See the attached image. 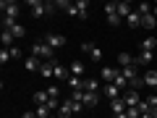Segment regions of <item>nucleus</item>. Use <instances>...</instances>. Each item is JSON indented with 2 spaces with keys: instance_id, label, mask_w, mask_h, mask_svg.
Returning a JSON list of instances; mask_svg holds the SVG:
<instances>
[{
  "instance_id": "obj_1",
  "label": "nucleus",
  "mask_w": 157,
  "mask_h": 118,
  "mask_svg": "<svg viewBox=\"0 0 157 118\" xmlns=\"http://www.w3.org/2000/svg\"><path fill=\"white\" fill-rule=\"evenodd\" d=\"M26 8L32 11V16L42 18L45 13H52V11H55V3H42V0H29V3H26Z\"/></svg>"
},
{
  "instance_id": "obj_2",
  "label": "nucleus",
  "mask_w": 157,
  "mask_h": 118,
  "mask_svg": "<svg viewBox=\"0 0 157 118\" xmlns=\"http://www.w3.org/2000/svg\"><path fill=\"white\" fill-rule=\"evenodd\" d=\"M52 53H55V50L47 47L45 42H34V45H32V55L39 58V61H52Z\"/></svg>"
},
{
  "instance_id": "obj_3",
  "label": "nucleus",
  "mask_w": 157,
  "mask_h": 118,
  "mask_svg": "<svg viewBox=\"0 0 157 118\" xmlns=\"http://www.w3.org/2000/svg\"><path fill=\"white\" fill-rule=\"evenodd\" d=\"M42 42H45L47 47H52V50H60V47L66 45V37H63V34H58V32H50Z\"/></svg>"
},
{
  "instance_id": "obj_4",
  "label": "nucleus",
  "mask_w": 157,
  "mask_h": 118,
  "mask_svg": "<svg viewBox=\"0 0 157 118\" xmlns=\"http://www.w3.org/2000/svg\"><path fill=\"white\" fill-rule=\"evenodd\" d=\"M105 16H107V24H110V26H118V24L123 21V18L118 16V3H107L105 6Z\"/></svg>"
},
{
  "instance_id": "obj_5",
  "label": "nucleus",
  "mask_w": 157,
  "mask_h": 118,
  "mask_svg": "<svg viewBox=\"0 0 157 118\" xmlns=\"http://www.w3.org/2000/svg\"><path fill=\"white\" fill-rule=\"evenodd\" d=\"M3 16H8V18H16L18 21V13H21V8H18V3H13V0H3Z\"/></svg>"
},
{
  "instance_id": "obj_6",
  "label": "nucleus",
  "mask_w": 157,
  "mask_h": 118,
  "mask_svg": "<svg viewBox=\"0 0 157 118\" xmlns=\"http://www.w3.org/2000/svg\"><path fill=\"white\" fill-rule=\"evenodd\" d=\"M118 76H121V68H110V66H105V68L100 71V79L105 81V84H113Z\"/></svg>"
},
{
  "instance_id": "obj_7",
  "label": "nucleus",
  "mask_w": 157,
  "mask_h": 118,
  "mask_svg": "<svg viewBox=\"0 0 157 118\" xmlns=\"http://www.w3.org/2000/svg\"><path fill=\"white\" fill-rule=\"evenodd\" d=\"M81 50H84L92 61H102V50L94 45V42H84V45H81Z\"/></svg>"
},
{
  "instance_id": "obj_8",
  "label": "nucleus",
  "mask_w": 157,
  "mask_h": 118,
  "mask_svg": "<svg viewBox=\"0 0 157 118\" xmlns=\"http://www.w3.org/2000/svg\"><path fill=\"white\" fill-rule=\"evenodd\" d=\"M100 92H102V95H105V97H107L110 102H113V100H121V97H123V92L118 89L115 84H105V87H102Z\"/></svg>"
},
{
  "instance_id": "obj_9",
  "label": "nucleus",
  "mask_w": 157,
  "mask_h": 118,
  "mask_svg": "<svg viewBox=\"0 0 157 118\" xmlns=\"http://www.w3.org/2000/svg\"><path fill=\"white\" fill-rule=\"evenodd\" d=\"M123 102H126V108H139L141 97H139L136 89H128V92H123Z\"/></svg>"
},
{
  "instance_id": "obj_10",
  "label": "nucleus",
  "mask_w": 157,
  "mask_h": 118,
  "mask_svg": "<svg viewBox=\"0 0 157 118\" xmlns=\"http://www.w3.org/2000/svg\"><path fill=\"white\" fill-rule=\"evenodd\" d=\"M39 76H45V79L55 76V61H42V66H39Z\"/></svg>"
},
{
  "instance_id": "obj_11",
  "label": "nucleus",
  "mask_w": 157,
  "mask_h": 118,
  "mask_svg": "<svg viewBox=\"0 0 157 118\" xmlns=\"http://www.w3.org/2000/svg\"><path fill=\"white\" fill-rule=\"evenodd\" d=\"M68 71H71V76H78V79H84V73H86V66L81 61H73L71 66H68Z\"/></svg>"
},
{
  "instance_id": "obj_12",
  "label": "nucleus",
  "mask_w": 157,
  "mask_h": 118,
  "mask_svg": "<svg viewBox=\"0 0 157 118\" xmlns=\"http://www.w3.org/2000/svg\"><path fill=\"white\" fill-rule=\"evenodd\" d=\"M71 116H73V102H71V97H68V100L58 108V118H71Z\"/></svg>"
},
{
  "instance_id": "obj_13",
  "label": "nucleus",
  "mask_w": 157,
  "mask_h": 118,
  "mask_svg": "<svg viewBox=\"0 0 157 118\" xmlns=\"http://www.w3.org/2000/svg\"><path fill=\"white\" fill-rule=\"evenodd\" d=\"M55 79L58 81H68V79H71V71H68L66 66H60V63H55Z\"/></svg>"
},
{
  "instance_id": "obj_14",
  "label": "nucleus",
  "mask_w": 157,
  "mask_h": 118,
  "mask_svg": "<svg viewBox=\"0 0 157 118\" xmlns=\"http://www.w3.org/2000/svg\"><path fill=\"white\" fill-rule=\"evenodd\" d=\"M126 24H128L131 29H139V26H141V16L136 13V8H134L131 13H128V16H126Z\"/></svg>"
},
{
  "instance_id": "obj_15",
  "label": "nucleus",
  "mask_w": 157,
  "mask_h": 118,
  "mask_svg": "<svg viewBox=\"0 0 157 118\" xmlns=\"http://www.w3.org/2000/svg\"><path fill=\"white\" fill-rule=\"evenodd\" d=\"M76 16L78 18H89V3L86 0H78L76 3Z\"/></svg>"
},
{
  "instance_id": "obj_16",
  "label": "nucleus",
  "mask_w": 157,
  "mask_h": 118,
  "mask_svg": "<svg viewBox=\"0 0 157 118\" xmlns=\"http://www.w3.org/2000/svg\"><path fill=\"white\" fill-rule=\"evenodd\" d=\"M84 92H100V81L92 76H84Z\"/></svg>"
},
{
  "instance_id": "obj_17",
  "label": "nucleus",
  "mask_w": 157,
  "mask_h": 118,
  "mask_svg": "<svg viewBox=\"0 0 157 118\" xmlns=\"http://www.w3.org/2000/svg\"><path fill=\"white\" fill-rule=\"evenodd\" d=\"M110 110H113V116H121V113H126V102H123V97H121V100H113V102H110Z\"/></svg>"
},
{
  "instance_id": "obj_18",
  "label": "nucleus",
  "mask_w": 157,
  "mask_h": 118,
  "mask_svg": "<svg viewBox=\"0 0 157 118\" xmlns=\"http://www.w3.org/2000/svg\"><path fill=\"white\" fill-rule=\"evenodd\" d=\"M81 102H84L86 108H94L97 102H100V97H97V92H84V100Z\"/></svg>"
},
{
  "instance_id": "obj_19",
  "label": "nucleus",
  "mask_w": 157,
  "mask_h": 118,
  "mask_svg": "<svg viewBox=\"0 0 157 118\" xmlns=\"http://www.w3.org/2000/svg\"><path fill=\"white\" fill-rule=\"evenodd\" d=\"M144 84L157 89V71H144Z\"/></svg>"
},
{
  "instance_id": "obj_20",
  "label": "nucleus",
  "mask_w": 157,
  "mask_h": 118,
  "mask_svg": "<svg viewBox=\"0 0 157 118\" xmlns=\"http://www.w3.org/2000/svg\"><path fill=\"white\" fill-rule=\"evenodd\" d=\"M152 58H155L152 53L141 50V53H139V58H136V66H149V63H152Z\"/></svg>"
},
{
  "instance_id": "obj_21",
  "label": "nucleus",
  "mask_w": 157,
  "mask_h": 118,
  "mask_svg": "<svg viewBox=\"0 0 157 118\" xmlns=\"http://www.w3.org/2000/svg\"><path fill=\"white\" fill-rule=\"evenodd\" d=\"M39 66H42V61H39V58H34V55L26 58V71H37V73H39Z\"/></svg>"
},
{
  "instance_id": "obj_22",
  "label": "nucleus",
  "mask_w": 157,
  "mask_h": 118,
  "mask_svg": "<svg viewBox=\"0 0 157 118\" xmlns=\"http://www.w3.org/2000/svg\"><path fill=\"white\" fill-rule=\"evenodd\" d=\"M131 11H134V8H131V3H126V0H121V3H118V16H121V18H126Z\"/></svg>"
},
{
  "instance_id": "obj_23",
  "label": "nucleus",
  "mask_w": 157,
  "mask_h": 118,
  "mask_svg": "<svg viewBox=\"0 0 157 118\" xmlns=\"http://www.w3.org/2000/svg\"><path fill=\"white\" fill-rule=\"evenodd\" d=\"M47 102H50L47 89H45V92H34V105H47Z\"/></svg>"
},
{
  "instance_id": "obj_24",
  "label": "nucleus",
  "mask_w": 157,
  "mask_h": 118,
  "mask_svg": "<svg viewBox=\"0 0 157 118\" xmlns=\"http://www.w3.org/2000/svg\"><path fill=\"white\" fill-rule=\"evenodd\" d=\"M155 47H157V39H155V37H144V39H141V50L152 53Z\"/></svg>"
},
{
  "instance_id": "obj_25",
  "label": "nucleus",
  "mask_w": 157,
  "mask_h": 118,
  "mask_svg": "<svg viewBox=\"0 0 157 118\" xmlns=\"http://www.w3.org/2000/svg\"><path fill=\"white\" fill-rule=\"evenodd\" d=\"M155 24H157L155 13H147V16H141V26H144V29H155Z\"/></svg>"
},
{
  "instance_id": "obj_26",
  "label": "nucleus",
  "mask_w": 157,
  "mask_h": 118,
  "mask_svg": "<svg viewBox=\"0 0 157 118\" xmlns=\"http://www.w3.org/2000/svg\"><path fill=\"white\" fill-rule=\"evenodd\" d=\"M34 116H37V118H50L52 110H50L47 105H37V108H34Z\"/></svg>"
},
{
  "instance_id": "obj_27",
  "label": "nucleus",
  "mask_w": 157,
  "mask_h": 118,
  "mask_svg": "<svg viewBox=\"0 0 157 118\" xmlns=\"http://www.w3.org/2000/svg\"><path fill=\"white\" fill-rule=\"evenodd\" d=\"M68 87H71V92H76V89H84V79L71 76V79H68Z\"/></svg>"
},
{
  "instance_id": "obj_28",
  "label": "nucleus",
  "mask_w": 157,
  "mask_h": 118,
  "mask_svg": "<svg viewBox=\"0 0 157 118\" xmlns=\"http://www.w3.org/2000/svg\"><path fill=\"white\" fill-rule=\"evenodd\" d=\"M0 39H3V47H13V34L11 32H6V29H3V34H0Z\"/></svg>"
},
{
  "instance_id": "obj_29",
  "label": "nucleus",
  "mask_w": 157,
  "mask_h": 118,
  "mask_svg": "<svg viewBox=\"0 0 157 118\" xmlns=\"http://www.w3.org/2000/svg\"><path fill=\"white\" fill-rule=\"evenodd\" d=\"M118 63H121V68H126V66H131V63H136V61L128 55V53H121V55H118Z\"/></svg>"
},
{
  "instance_id": "obj_30",
  "label": "nucleus",
  "mask_w": 157,
  "mask_h": 118,
  "mask_svg": "<svg viewBox=\"0 0 157 118\" xmlns=\"http://www.w3.org/2000/svg\"><path fill=\"white\" fill-rule=\"evenodd\" d=\"M58 6H60L68 16H76V3H58Z\"/></svg>"
},
{
  "instance_id": "obj_31",
  "label": "nucleus",
  "mask_w": 157,
  "mask_h": 118,
  "mask_svg": "<svg viewBox=\"0 0 157 118\" xmlns=\"http://www.w3.org/2000/svg\"><path fill=\"white\" fill-rule=\"evenodd\" d=\"M6 32H11V34H13V37H16V39H18V37H24V34H26V29H24V26H21V24H16V26H13V29H6Z\"/></svg>"
},
{
  "instance_id": "obj_32",
  "label": "nucleus",
  "mask_w": 157,
  "mask_h": 118,
  "mask_svg": "<svg viewBox=\"0 0 157 118\" xmlns=\"http://www.w3.org/2000/svg\"><path fill=\"white\" fill-rule=\"evenodd\" d=\"M126 116L128 118H141V110L139 108H126Z\"/></svg>"
},
{
  "instance_id": "obj_33",
  "label": "nucleus",
  "mask_w": 157,
  "mask_h": 118,
  "mask_svg": "<svg viewBox=\"0 0 157 118\" xmlns=\"http://www.w3.org/2000/svg\"><path fill=\"white\" fill-rule=\"evenodd\" d=\"M8 61H11V50L3 47V50H0V63H8Z\"/></svg>"
},
{
  "instance_id": "obj_34",
  "label": "nucleus",
  "mask_w": 157,
  "mask_h": 118,
  "mask_svg": "<svg viewBox=\"0 0 157 118\" xmlns=\"http://www.w3.org/2000/svg\"><path fill=\"white\" fill-rule=\"evenodd\" d=\"M8 50H11V58H21V55H24V50H21V47H18V45L8 47Z\"/></svg>"
},
{
  "instance_id": "obj_35",
  "label": "nucleus",
  "mask_w": 157,
  "mask_h": 118,
  "mask_svg": "<svg viewBox=\"0 0 157 118\" xmlns=\"http://www.w3.org/2000/svg\"><path fill=\"white\" fill-rule=\"evenodd\" d=\"M47 95H50V97H58V95H60V89H58V87H47Z\"/></svg>"
},
{
  "instance_id": "obj_36",
  "label": "nucleus",
  "mask_w": 157,
  "mask_h": 118,
  "mask_svg": "<svg viewBox=\"0 0 157 118\" xmlns=\"http://www.w3.org/2000/svg\"><path fill=\"white\" fill-rule=\"evenodd\" d=\"M21 118H37V116H34V113H24Z\"/></svg>"
},
{
  "instance_id": "obj_37",
  "label": "nucleus",
  "mask_w": 157,
  "mask_h": 118,
  "mask_svg": "<svg viewBox=\"0 0 157 118\" xmlns=\"http://www.w3.org/2000/svg\"><path fill=\"white\" fill-rule=\"evenodd\" d=\"M152 13H155V18H157V3H155V6H152Z\"/></svg>"
},
{
  "instance_id": "obj_38",
  "label": "nucleus",
  "mask_w": 157,
  "mask_h": 118,
  "mask_svg": "<svg viewBox=\"0 0 157 118\" xmlns=\"http://www.w3.org/2000/svg\"><path fill=\"white\" fill-rule=\"evenodd\" d=\"M152 118H157V108H152Z\"/></svg>"
},
{
  "instance_id": "obj_39",
  "label": "nucleus",
  "mask_w": 157,
  "mask_h": 118,
  "mask_svg": "<svg viewBox=\"0 0 157 118\" xmlns=\"http://www.w3.org/2000/svg\"><path fill=\"white\" fill-rule=\"evenodd\" d=\"M50 118H58V116H50Z\"/></svg>"
},
{
  "instance_id": "obj_40",
  "label": "nucleus",
  "mask_w": 157,
  "mask_h": 118,
  "mask_svg": "<svg viewBox=\"0 0 157 118\" xmlns=\"http://www.w3.org/2000/svg\"><path fill=\"white\" fill-rule=\"evenodd\" d=\"M110 118H115V116H110Z\"/></svg>"
}]
</instances>
